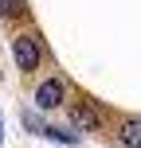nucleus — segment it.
Here are the masks:
<instances>
[{"instance_id":"obj_1","label":"nucleus","mask_w":141,"mask_h":148,"mask_svg":"<svg viewBox=\"0 0 141 148\" xmlns=\"http://www.w3.org/2000/svg\"><path fill=\"white\" fill-rule=\"evenodd\" d=\"M12 59H16V70L35 74L43 66V59H47V47H43V39L35 31H20V35H12Z\"/></svg>"},{"instance_id":"obj_2","label":"nucleus","mask_w":141,"mask_h":148,"mask_svg":"<svg viewBox=\"0 0 141 148\" xmlns=\"http://www.w3.org/2000/svg\"><path fill=\"white\" fill-rule=\"evenodd\" d=\"M67 97H71V86L59 78V74H51V78H43V82L35 86L31 101H35L39 113H51V109H63V105H67Z\"/></svg>"},{"instance_id":"obj_3","label":"nucleus","mask_w":141,"mask_h":148,"mask_svg":"<svg viewBox=\"0 0 141 148\" xmlns=\"http://www.w3.org/2000/svg\"><path fill=\"white\" fill-rule=\"evenodd\" d=\"M102 121H106V109H102L98 101H78V105H71V125L78 129V133H98Z\"/></svg>"},{"instance_id":"obj_4","label":"nucleus","mask_w":141,"mask_h":148,"mask_svg":"<svg viewBox=\"0 0 141 148\" xmlns=\"http://www.w3.org/2000/svg\"><path fill=\"white\" fill-rule=\"evenodd\" d=\"M118 144H122V148H141V117H122V125H118Z\"/></svg>"},{"instance_id":"obj_5","label":"nucleus","mask_w":141,"mask_h":148,"mask_svg":"<svg viewBox=\"0 0 141 148\" xmlns=\"http://www.w3.org/2000/svg\"><path fill=\"white\" fill-rule=\"evenodd\" d=\"M43 136H47V140H55V144H82V133H78L74 125H47Z\"/></svg>"},{"instance_id":"obj_6","label":"nucleus","mask_w":141,"mask_h":148,"mask_svg":"<svg viewBox=\"0 0 141 148\" xmlns=\"http://www.w3.org/2000/svg\"><path fill=\"white\" fill-rule=\"evenodd\" d=\"M28 16V0H0V20H24Z\"/></svg>"},{"instance_id":"obj_7","label":"nucleus","mask_w":141,"mask_h":148,"mask_svg":"<svg viewBox=\"0 0 141 148\" xmlns=\"http://www.w3.org/2000/svg\"><path fill=\"white\" fill-rule=\"evenodd\" d=\"M20 125L28 129V133H35V136H43V129H47V121L39 117V109H24V113H20Z\"/></svg>"},{"instance_id":"obj_8","label":"nucleus","mask_w":141,"mask_h":148,"mask_svg":"<svg viewBox=\"0 0 141 148\" xmlns=\"http://www.w3.org/2000/svg\"><path fill=\"white\" fill-rule=\"evenodd\" d=\"M0 133H4V117H0Z\"/></svg>"},{"instance_id":"obj_9","label":"nucleus","mask_w":141,"mask_h":148,"mask_svg":"<svg viewBox=\"0 0 141 148\" xmlns=\"http://www.w3.org/2000/svg\"><path fill=\"white\" fill-rule=\"evenodd\" d=\"M0 144H4V133H0Z\"/></svg>"}]
</instances>
